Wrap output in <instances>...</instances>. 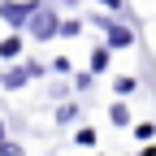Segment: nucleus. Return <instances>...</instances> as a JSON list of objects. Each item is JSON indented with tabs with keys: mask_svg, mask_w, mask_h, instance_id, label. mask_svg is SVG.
Returning <instances> with one entry per match:
<instances>
[{
	"mask_svg": "<svg viewBox=\"0 0 156 156\" xmlns=\"http://www.w3.org/2000/svg\"><path fill=\"white\" fill-rule=\"evenodd\" d=\"M35 9H39V0H0V22L13 26V35H17L35 17Z\"/></svg>",
	"mask_w": 156,
	"mask_h": 156,
	"instance_id": "1",
	"label": "nucleus"
},
{
	"mask_svg": "<svg viewBox=\"0 0 156 156\" xmlns=\"http://www.w3.org/2000/svg\"><path fill=\"white\" fill-rule=\"evenodd\" d=\"M26 30H30L35 39H52L56 30H61V17H56L52 9H44V5H39V9H35V17L26 22Z\"/></svg>",
	"mask_w": 156,
	"mask_h": 156,
	"instance_id": "2",
	"label": "nucleus"
},
{
	"mask_svg": "<svg viewBox=\"0 0 156 156\" xmlns=\"http://www.w3.org/2000/svg\"><path fill=\"white\" fill-rule=\"evenodd\" d=\"M39 74H44V65H39V61L13 65V69H5V74H0V87H5V91H17L22 83H30V78H39Z\"/></svg>",
	"mask_w": 156,
	"mask_h": 156,
	"instance_id": "3",
	"label": "nucleus"
},
{
	"mask_svg": "<svg viewBox=\"0 0 156 156\" xmlns=\"http://www.w3.org/2000/svg\"><path fill=\"white\" fill-rule=\"evenodd\" d=\"M104 30H108V48H130L134 44V35H130V26H117V22H108V17H95Z\"/></svg>",
	"mask_w": 156,
	"mask_h": 156,
	"instance_id": "4",
	"label": "nucleus"
},
{
	"mask_svg": "<svg viewBox=\"0 0 156 156\" xmlns=\"http://www.w3.org/2000/svg\"><path fill=\"white\" fill-rule=\"evenodd\" d=\"M0 56H5V61H17V56H22V35L0 39Z\"/></svg>",
	"mask_w": 156,
	"mask_h": 156,
	"instance_id": "5",
	"label": "nucleus"
},
{
	"mask_svg": "<svg viewBox=\"0 0 156 156\" xmlns=\"http://www.w3.org/2000/svg\"><path fill=\"white\" fill-rule=\"evenodd\" d=\"M100 69H108V48H95L91 52V74H100Z\"/></svg>",
	"mask_w": 156,
	"mask_h": 156,
	"instance_id": "6",
	"label": "nucleus"
},
{
	"mask_svg": "<svg viewBox=\"0 0 156 156\" xmlns=\"http://www.w3.org/2000/svg\"><path fill=\"white\" fill-rule=\"evenodd\" d=\"M108 117H113V126H126V122H130V108H126V104H113Z\"/></svg>",
	"mask_w": 156,
	"mask_h": 156,
	"instance_id": "7",
	"label": "nucleus"
},
{
	"mask_svg": "<svg viewBox=\"0 0 156 156\" xmlns=\"http://www.w3.org/2000/svg\"><path fill=\"white\" fill-rule=\"evenodd\" d=\"M74 117H78V108H74V104H61V108H56V122H61V126H69Z\"/></svg>",
	"mask_w": 156,
	"mask_h": 156,
	"instance_id": "8",
	"label": "nucleus"
},
{
	"mask_svg": "<svg viewBox=\"0 0 156 156\" xmlns=\"http://www.w3.org/2000/svg\"><path fill=\"white\" fill-rule=\"evenodd\" d=\"M113 87H117V95H130L134 87H139V83H134V78H117V83H113Z\"/></svg>",
	"mask_w": 156,
	"mask_h": 156,
	"instance_id": "9",
	"label": "nucleus"
},
{
	"mask_svg": "<svg viewBox=\"0 0 156 156\" xmlns=\"http://www.w3.org/2000/svg\"><path fill=\"white\" fill-rule=\"evenodd\" d=\"M78 143H83V147H95V130L83 126V130H78Z\"/></svg>",
	"mask_w": 156,
	"mask_h": 156,
	"instance_id": "10",
	"label": "nucleus"
},
{
	"mask_svg": "<svg viewBox=\"0 0 156 156\" xmlns=\"http://www.w3.org/2000/svg\"><path fill=\"white\" fill-rule=\"evenodd\" d=\"M134 134H139V139H152L156 126H152V122H139V126H134Z\"/></svg>",
	"mask_w": 156,
	"mask_h": 156,
	"instance_id": "11",
	"label": "nucleus"
},
{
	"mask_svg": "<svg viewBox=\"0 0 156 156\" xmlns=\"http://www.w3.org/2000/svg\"><path fill=\"white\" fill-rule=\"evenodd\" d=\"M100 5H108V9H122V0H100Z\"/></svg>",
	"mask_w": 156,
	"mask_h": 156,
	"instance_id": "12",
	"label": "nucleus"
},
{
	"mask_svg": "<svg viewBox=\"0 0 156 156\" xmlns=\"http://www.w3.org/2000/svg\"><path fill=\"white\" fill-rule=\"evenodd\" d=\"M0 143H5V122H0Z\"/></svg>",
	"mask_w": 156,
	"mask_h": 156,
	"instance_id": "13",
	"label": "nucleus"
},
{
	"mask_svg": "<svg viewBox=\"0 0 156 156\" xmlns=\"http://www.w3.org/2000/svg\"><path fill=\"white\" fill-rule=\"evenodd\" d=\"M143 156H156V152H143Z\"/></svg>",
	"mask_w": 156,
	"mask_h": 156,
	"instance_id": "14",
	"label": "nucleus"
}]
</instances>
